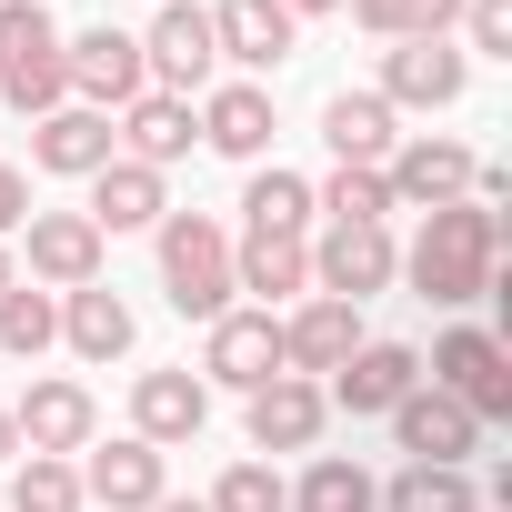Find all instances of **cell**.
I'll return each instance as SVG.
<instances>
[{"mask_svg":"<svg viewBox=\"0 0 512 512\" xmlns=\"http://www.w3.org/2000/svg\"><path fill=\"white\" fill-rule=\"evenodd\" d=\"M402 272H412V292H422L432 312L492 302V292H502V211H482V201L422 211V241L402 251Z\"/></svg>","mask_w":512,"mask_h":512,"instance_id":"1","label":"cell"},{"mask_svg":"<svg viewBox=\"0 0 512 512\" xmlns=\"http://www.w3.org/2000/svg\"><path fill=\"white\" fill-rule=\"evenodd\" d=\"M151 241H161V302L181 322H221L231 312V231L211 211H161Z\"/></svg>","mask_w":512,"mask_h":512,"instance_id":"2","label":"cell"},{"mask_svg":"<svg viewBox=\"0 0 512 512\" xmlns=\"http://www.w3.org/2000/svg\"><path fill=\"white\" fill-rule=\"evenodd\" d=\"M0 101L11 111H61L71 81H61V21L41 11V0H0Z\"/></svg>","mask_w":512,"mask_h":512,"instance_id":"3","label":"cell"},{"mask_svg":"<svg viewBox=\"0 0 512 512\" xmlns=\"http://www.w3.org/2000/svg\"><path fill=\"white\" fill-rule=\"evenodd\" d=\"M422 382H432V392H452V402H462L482 432H492V422H512V352H502L482 322H452V332L432 342Z\"/></svg>","mask_w":512,"mask_h":512,"instance_id":"4","label":"cell"},{"mask_svg":"<svg viewBox=\"0 0 512 512\" xmlns=\"http://www.w3.org/2000/svg\"><path fill=\"white\" fill-rule=\"evenodd\" d=\"M61 81H71V101H81V111H131V101L151 91L141 41H131V31H111V21L61 31Z\"/></svg>","mask_w":512,"mask_h":512,"instance_id":"5","label":"cell"},{"mask_svg":"<svg viewBox=\"0 0 512 512\" xmlns=\"http://www.w3.org/2000/svg\"><path fill=\"white\" fill-rule=\"evenodd\" d=\"M402 282V251H392V221H352V231H322L312 241V292H332V302H372V292H392Z\"/></svg>","mask_w":512,"mask_h":512,"instance_id":"6","label":"cell"},{"mask_svg":"<svg viewBox=\"0 0 512 512\" xmlns=\"http://www.w3.org/2000/svg\"><path fill=\"white\" fill-rule=\"evenodd\" d=\"M141 71H151V91H171V101L211 91L221 51H211V11H201V0H161V21L141 31Z\"/></svg>","mask_w":512,"mask_h":512,"instance_id":"7","label":"cell"},{"mask_svg":"<svg viewBox=\"0 0 512 512\" xmlns=\"http://www.w3.org/2000/svg\"><path fill=\"white\" fill-rule=\"evenodd\" d=\"M372 91H382L392 111H452V101L472 91V51H462V41H392Z\"/></svg>","mask_w":512,"mask_h":512,"instance_id":"8","label":"cell"},{"mask_svg":"<svg viewBox=\"0 0 512 512\" xmlns=\"http://www.w3.org/2000/svg\"><path fill=\"white\" fill-rule=\"evenodd\" d=\"M282 372V322L272 312H221V322H201V382H221V392H262Z\"/></svg>","mask_w":512,"mask_h":512,"instance_id":"9","label":"cell"},{"mask_svg":"<svg viewBox=\"0 0 512 512\" xmlns=\"http://www.w3.org/2000/svg\"><path fill=\"white\" fill-rule=\"evenodd\" d=\"M11 432H21V452L71 462V452L101 442V402H91V382H31V392L11 402Z\"/></svg>","mask_w":512,"mask_h":512,"instance_id":"10","label":"cell"},{"mask_svg":"<svg viewBox=\"0 0 512 512\" xmlns=\"http://www.w3.org/2000/svg\"><path fill=\"white\" fill-rule=\"evenodd\" d=\"M382 422H392V442H402L412 462H442V472H462V462L482 452V422H472L452 392H432V382H412V392H402Z\"/></svg>","mask_w":512,"mask_h":512,"instance_id":"11","label":"cell"},{"mask_svg":"<svg viewBox=\"0 0 512 512\" xmlns=\"http://www.w3.org/2000/svg\"><path fill=\"white\" fill-rule=\"evenodd\" d=\"M21 251H31V282L41 292H81V282H101V231H91V211H31L21 221Z\"/></svg>","mask_w":512,"mask_h":512,"instance_id":"12","label":"cell"},{"mask_svg":"<svg viewBox=\"0 0 512 512\" xmlns=\"http://www.w3.org/2000/svg\"><path fill=\"white\" fill-rule=\"evenodd\" d=\"M382 181H392V211H442V201H462V191H472V151H462V141L412 131V141H392Z\"/></svg>","mask_w":512,"mask_h":512,"instance_id":"13","label":"cell"},{"mask_svg":"<svg viewBox=\"0 0 512 512\" xmlns=\"http://www.w3.org/2000/svg\"><path fill=\"white\" fill-rule=\"evenodd\" d=\"M251 412V452H312L322 442V422H332V402H322V382H302V372H272L262 392H241Z\"/></svg>","mask_w":512,"mask_h":512,"instance_id":"14","label":"cell"},{"mask_svg":"<svg viewBox=\"0 0 512 512\" xmlns=\"http://www.w3.org/2000/svg\"><path fill=\"white\" fill-rule=\"evenodd\" d=\"M211 51L241 61V71H282L302 51V21L282 0H211Z\"/></svg>","mask_w":512,"mask_h":512,"instance_id":"15","label":"cell"},{"mask_svg":"<svg viewBox=\"0 0 512 512\" xmlns=\"http://www.w3.org/2000/svg\"><path fill=\"white\" fill-rule=\"evenodd\" d=\"M352 352H362V312L332 302V292H312V302L282 322V372H302V382H332Z\"/></svg>","mask_w":512,"mask_h":512,"instance_id":"16","label":"cell"},{"mask_svg":"<svg viewBox=\"0 0 512 512\" xmlns=\"http://www.w3.org/2000/svg\"><path fill=\"white\" fill-rule=\"evenodd\" d=\"M201 422H211V382H201L191 362H171V372H141V382H131V432H141L151 452L191 442Z\"/></svg>","mask_w":512,"mask_h":512,"instance_id":"17","label":"cell"},{"mask_svg":"<svg viewBox=\"0 0 512 512\" xmlns=\"http://www.w3.org/2000/svg\"><path fill=\"white\" fill-rule=\"evenodd\" d=\"M171 482H161V452L141 442V432H121V442H91V462H81V502H101V512H151Z\"/></svg>","mask_w":512,"mask_h":512,"instance_id":"18","label":"cell"},{"mask_svg":"<svg viewBox=\"0 0 512 512\" xmlns=\"http://www.w3.org/2000/svg\"><path fill=\"white\" fill-rule=\"evenodd\" d=\"M322 141H332L342 171H382L392 141H402V111H392L382 91H332V101H322Z\"/></svg>","mask_w":512,"mask_h":512,"instance_id":"19","label":"cell"},{"mask_svg":"<svg viewBox=\"0 0 512 512\" xmlns=\"http://www.w3.org/2000/svg\"><path fill=\"white\" fill-rule=\"evenodd\" d=\"M412 382H422V352H412V342H362V352L322 382V402H332V412H392Z\"/></svg>","mask_w":512,"mask_h":512,"instance_id":"20","label":"cell"},{"mask_svg":"<svg viewBox=\"0 0 512 512\" xmlns=\"http://www.w3.org/2000/svg\"><path fill=\"white\" fill-rule=\"evenodd\" d=\"M111 151H121V141H111V111L61 101V111H41V121H31V161H41V171H61V181H91Z\"/></svg>","mask_w":512,"mask_h":512,"instance_id":"21","label":"cell"},{"mask_svg":"<svg viewBox=\"0 0 512 512\" xmlns=\"http://www.w3.org/2000/svg\"><path fill=\"white\" fill-rule=\"evenodd\" d=\"M201 141L221 151V161H262L272 151V91L262 81H221V91H201Z\"/></svg>","mask_w":512,"mask_h":512,"instance_id":"22","label":"cell"},{"mask_svg":"<svg viewBox=\"0 0 512 512\" xmlns=\"http://www.w3.org/2000/svg\"><path fill=\"white\" fill-rule=\"evenodd\" d=\"M231 292H262V312L292 302V292H312V241H292V231H241V241H231Z\"/></svg>","mask_w":512,"mask_h":512,"instance_id":"23","label":"cell"},{"mask_svg":"<svg viewBox=\"0 0 512 512\" xmlns=\"http://www.w3.org/2000/svg\"><path fill=\"white\" fill-rule=\"evenodd\" d=\"M121 161H141V171H171V161H191V141H201V121H191V101H171V91H141L131 111H121Z\"/></svg>","mask_w":512,"mask_h":512,"instance_id":"24","label":"cell"},{"mask_svg":"<svg viewBox=\"0 0 512 512\" xmlns=\"http://www.w3.org/2000/svg\"><path fill=\"white\" fill-rule=\"evenodd\" d=\"M161 211H171V181H161V171H141V161H121V151L91 171V231H101V241H111V231H151Z\"/></svg>","mask_w":512,"mask_h":512,"instance_id":"25","label":"cell"},{"mask_svg":"<svg viewBox=\"0 0 512 512\" xmlns=\"http://www.w3.org/2000/svg\"><path fill=\"white\" fill-rule=\"evenodd\" d=\"M131 332H141V322H131V302H121L111 282L61 292V342H71L81 362H121V352H131Z\"/></svg>","mask_w":512,"mask_h":512,"instance_id":"26","label":"cell"},{"mask_svg":"<svg viewBox=\"0 0 512 512\" xmlns=\"http://www.w3.org/2000/svg\"><path fill=\"white\" fill-rule=\"evenodd\" d=\"M241 231H292V241H312V181L302 171H251V191H241Z\"/></svg>","mask_w":512,"mask_h":512,"instance_id":"27","label":"cell"},{"mask_svg":"<svg viewBox=\"0 0 512 512\" xmlns=\"http://www.w3.org/2000/svg\"><path fill=\"white\" fill-rule=\"evenodd\" d=\"M372 512H482V492H472L462 472H442V462H402V472L372 492Z\"/></svg>","mask_w":512,"mask_h":512,"instance_id":"28","label":"cell"},{"mask_svg":"<svg viewBox=\"0 0 512 512\" xmlns=\"http://www.w3.org/2000/svg\"><path fill=\"white\" fill-rule=\"evenodd\" d=\"M51 342H61V292L11 282V292H0V352H11V362H41Z\"/></svg>","mask_w":512,"mask_h":512,"instance_id":"29","label":"cell"},{"mask_svg":"<svg viewBox=\"0 0 512 512\" xmlns=\"http://www.w3.org/2000/svg\"><path fill=\"white\" fill-rule=\"evenodd\" d=\"M352 21H362L372 41H452L462 0H352Z\"/></svg>","mask_w":512,"mask_h":512,"instance_id":"30","label":"cell"},{"mask_svg":"<svg viewBox=\"0 0 512 512\" xmlns=\"http://www.w3.org/2000/svg\"><path fill=\"white\" fill-rule=\"evenodd\" d=\"M372 492H382V482H372L362 462L322 452V462H312V472L292 482V512H372Z\"/></svg>","mask_w":512,"mask_h":512,"instance_id":"31","label":"cell"},{"mask_svg":"<svg viewBox=\"0 0 512 512\" xmlns=\"http://www.w3.org/2000/svg\"><path fill=\"white\" fill-rule=\"evenodd\" d=\"M11 512H81V462L21 452V472H11Z\"/></svg>","mask_w":512,"mask_h":512,"instance_id":"32","label":"cell"},{"mask_svg":"<svg viewBox=\"0 0 512 512\" xmlns=\"http://www.w3.org/2000/svg\"><path fill=\"white\" fill-rule=\"evenodd\" d=\"M312 211H332V231H352V221H392V181H382V171H332V181L312 191Z\"/></svg>","mask_w":512,"mask_h":512,"instance_id":"33","label":"cell"},{"mask_svg":"<svg viewBox=\"0 0 512 512\" xmlns=\"http://www.w3.org/2000/svg\"><path fill=\"white\" fill-rule=\"evenodd\" d=\"M201 502H211V512H292V482H282L272 462H231Z\"/></svg>","mask_w":512,"mask_h":512,"instance_id":"34","label":"cell"},{"mask_svg":"<svg viewBox=\"0 0 512 512\" xmlns=\"http://www.w3.org/2000/svg\"><path fill=\"white\" fill-rule=\"evenodd\" d=\"M462 51L512 61V0H462Z\"/></svg>","mask_w":512,"mask_h":512,"instance_id":"35","label":"cell"},{"mask_svg":"<svg viewBox=\"0 0 512 512\" xmlns=\"http://www.w3.org/2000/svg\"><path fill=\"white\" fill-rule=\"evenodd\" d=\"M31 211H41V201H31V171H11V161H0V241H11Z\"/></svg>","mask_w":512,"mask_h":512,"instance_id":"36","label":"cell"},{"mask_svg":"<svg viewBox=\"0 0 512 512\" xmlns=\"http://www.w3.org/2000/svg\"><path fill=\"white\" fill-rule=\"evenodd\" d=\"M0 462H21V432H11V402H0Z\"/></svg>","mask_w":512,"mask_h":512,"instance_id":"37","label":"cell"},{"mask_svg":"<svg viewBox=\"0 0 512 512\" xmlns=\"http://www.w3.org/2000/svg\"><path fill=\"white\" fill-rule=\"evenodd\" d=\"M282 11H292V21H312V11H342V0H282Z\"/></svg>","mask_w":512,"mask_h":512,"instance_id":"38","label":"cell"},{"mask_svg":"<svg viewBox=\"0 0 512 512\" xmlns=\"http://www.w3.org/2000/svg\"><path fill=\"white\" fill-rule=\"evenodd\" d=\"M151 512H211V502H181V492H161V502H151Z\"/></svg>","mask_w":512,"mask_h":512,"instance_id":"39","label":"cell"},{"mask_svg":"<svg viewBox=\"0 0 512 512\" xmlns=\"http://www.w3.org/2000/svg\"><path fill=\"white\" fill-rule=\"evenodd\" d=\"M11 282H21V272H11V241H0V292H11Z\"/></svg>","mask_w":512,"mask_h":512,"instance_id":"40","label":"cell"}]
</instances>
